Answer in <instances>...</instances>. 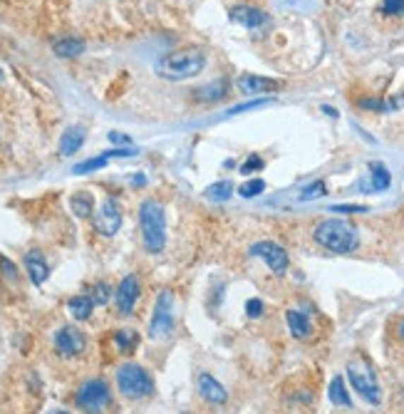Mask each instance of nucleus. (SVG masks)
<instances>
[{
  "mask_svg": "<svg viewBox=\"0 0 404 414\" xmlns=\"http://www.w3.org/2000/svg\"><path fill=\"white\" fill-rule=\"evenodd\" d=\"M231 20L238 23V25H243V28H248V30H256V28L266 25L268 16L256 6H236L231 11Z\"/></svg>",
  "mask_w": 404,
  "mask_h": 414,
  "instance_id": "13",
  "label": "nucleus"
},
{
  "mask_svg": "<svg viewBox=\"0 0 404 414\" xmlns=\"http://www.w3.org/2000/svg\"><path fill=\"white\" fill-rule=\"evenodd\" d=\"M137 300H139V278L137 276H126L119 283V290H117V308H119L121 315H129L134 313Z\"/></svg>",
  "mask_w": 404,
  "mask_h": 414,
  "instance_id": "11",
  "label": "nucleus"
},
{
  "mask_svg": "<svg viewBox=\"0 0 404 414\" xmlns=\"http://www.w3.org/2000/svg\"><path fill=\"white\" fill-rule=\"evenodd\" d=\"M121 226V211L119 203L114 199H105V203L100 206V211L95 213V228L102 236H114Z\"/></svg>",
  "mask_w": 404,
  "mask_h": 414,
  "instance_id": "10",
  "label": "nucleus"
},
{
  "mask_svg": "<svg viewBox=\"0 0 404 414\" xmlns=\"http://www.w3.org/2000/svg\"><path fill=\"white\" fill-rule=\"evenodd\" d=\"M112 298V288L107 283H97L95 288H92V300H95L97 305H107Z\"/></svg>",
  "mask_w": 404,
  "mask_h": 414,
  "instance_id": "29",
  "label": "nucleus"
},
{
  "mask_svg": "<svg viewBox=\"0 0 404 414\" xmlns=\"http://www.w3.org/2000/svg\"><path fill=\"white\" fill-rule=\"evenodd\" d=\"M233 194V184L231 182H216L211 184V187L206 189V199H211V201H228Z\"/></svg>",
  "mask_w": 404,
  "mask_h": 414,
  "instance_id": "25",
  "label": "nucleus"
},
{
  "mask_svg": "<svg viewBox=\"0 0 404 414\" xmlns=\"http://www.w3.org/2000/svg\"><path fill=\"white\" fill-rule=\"evenodd\" d=\"M198 392H201V397L211 404H223L228 399V392L223 389V384L218 382L216 377H211L208 372L198 374Z\"/></svg>",
  "mask_w": 404,
  "mask_h": 414,
  "instance_id": "14",
  "label": "nucleus"
},
{
  "mask_svg": "<svg viewBox=\"0 0 404 414\" xmlns=\"http://www.w3.org/2000/svg\"><path fill=\"white\" fill-rule=\"evenodd\" d=\"M266 105H271V100H256V102H251V105H238V107H233V110H228L226 117L241 114V112H246V110H256V107H266Z\"/></svg>",
  "mask_w": 404,
  "mask_h": 414,
  "instance_id": "31",
  "label": "nucleus"
},
{
  "mask_svg": "<svg viewBox=\"0 0 404 414\" xmlns=\"http://www.w3.org/2000/svg\"><path fill=\"white\" fill-rule=\"evenodd\" d=\"M323 112H325L328 117H338V112H335L333 107H323Z\"/></svg>",
  "mask_w": 404,
  "mask_h": 414,
  "instance_id": "39",
  "label": "nucleus"
},
{
  "mask_svg": "<svg viewBox=\"0 0 404 414\" xmlns=\"http://www.w3.org/2000/svg\"><path fill=\"white\" fill-rule=\"evenodd\" d=\"M360 107H364V110H377V112H389V110H392V105H387V102H379V100H362V102H360Z\"/></svg>",
  "mask_w": 404,
  "mask_h": 414,
  "instance_id": "33",
  "label": "nucleus"
},
{
  "mask_svg": "<svg viewBox=\"0 0 404 414\" xmlns=\"http://www.w3.org/2000/svg\"><path fill=\"white\" fill-rule=\"evenodd\" d=\"M75 404L87 412H100L105 404H109V387L102 379H90L80 387L75 397Z\"/></svg>",
  "mask_w": 404,
  "mask_h": 414,
  "instance_id": "8",
  "label": "nucleus"
},
{
  "mask_svg": "<svg viewBox=\"0 0 404 414\" xmlns=\"http://www.w3.org/2000/svg\"><path fill=\"white\" fill-rule=\"evenodd\" d=\"M263 191H266V182H263V179H253V182H246L238 189V194H241L243 199H256V196H261Z\"/></svg>",
  "mask_w": 404,
  "mask_h": 414,
  "instance_id": "27",
  "label": "nucleus"
},
{
  "mask_svg": "<svg viewBox=\"0 0 404 414\" xmlns=\"http://www.w3.org/2000/svg\"><path fill=\"white\" fill-rule=\"evenodd\" d=\"M139 226H142V241L149 253H162L167 246V216L159 201H147L139 206Z\"/></svg>",
  "mask_w": 404,
  "mask_h": 414,
  "instance_id": "3",
  "label": "nucleus"
},
{
  "mask_svg": "<svg viewBox=\"0 0 404 414\" xmlns=\"http://www.w3.org/2000/svg\"><path fill=\"white\" fill-rule=\"evenodd\" d=\"M285 323H288L290 335H293V338L308 340L310 335H313V325H310L308 315L300 313V310H288V313H285Z\"/></svg>",
  "mask_w": 404,
  "mask_h": 414,
  "instance_id": "16",
  "label": "nucleus"
},
{
  "mask_svg": "<svg viewBox=\"0 0 404 414\" xmlns=\"http://www.w3.org/2000/svg\"><path fill=\"white\" fill-rule=\"evenodd\" d=\"M251 256L253 258H261V261L266 263V266L271 268L275 276H283V273L288 271V266H290L288 251H285L283 246H278V243H273V241L253 243V246H251Z\"/></svg>",
  "mask_w": 404,
  "mask_h": 414,
  "instance_id": "7",
  "label": "nucleus"
},
{
  "mask_svg": "<svg viewBox=\"0 0 404 414\" xmlns=\"http://www.w3.org/2000/svg\"><path fill=\"white\" fill-rule=\"evenodd\" d=\"M236 87L243 92V95H268V92H275L280 90V82L278 80H268V77L261 75H241L236 80Z\"/></svg>",
  "mask_w": 404,
  "mask_h": 414,
  "instance_id": "12",
  "label": "nucleus"
},
{
  "mask_svg": "<svg viewBox=\"0 0 404 414\" xmlns=\"http://www.w3.org/2000/svg\"><path fill=\"white\" fill-rule=\"evenodd\" d=\"M117 387L124 397L129 399H142L149 397L154 392V382L147 374V369L139 367V365H121L117 369Z\"/></svg>",
  "mask_w": 404,
  "mask_h": 414,
  "instance_id": "4",
  "label": "nucleus"
},
{
  "mask_svg": "<svg viewBox=\"0 0 404 414\" xmlns=\"http://www.w3.org/2000/svg\"><path fill=\"white\" fill-rule=\"evenodd\" d=\"M325 182H315V184H310V187H305L303 189V194H300V201H313V199H320V196H325Z\"/></svg>",
  "mask_w": 404,
  "mask_h": 414,
  "instance_id": "28",
  "label": "nucleus"
},
{
  "mask_svg": "<svg viewBox=\"0 0 404 414\" xmlns=\"http://www.w3.org/2000/svg\"><path fill=\"white\" fill-rule=\"evenodd\" d=\"M25 268H28V276L35 285H42L50 276V268H47V261L42 258L40 251H30L25 253Z\"/></svg>",
  "mask_w": 404,
  "mask_h": 414,
  "instance_id": "15",
  "label": "nucleus"
},
{
  "mask_svg": "<svg viewBox=\"0 0 404 414\" xmlns=\"http://www.w3.org/2000/svg\"><path fill=\"white\" fill-rule=\"evenodd\" d=\"M369 172H372V189L374 191H384L392 184V177H389L387 167L384 164H369Z\"/></svg>",
  "mask_w": 404,
  "mask_h": 414,
  "instance_id": "24",
  "label": "nucleus"
},
{
  "mask_svg": "<svg viewBox=\"0 0 404 414\" xmlns=\"http://www.w3.org/2000/svg\"><path fill=\"white\" fill-rule=\"evenodd\" d=\"M347 377H350V384L357 389V394L362 399H367L369 404L382 402V392H379L377 374H374V369L369 367L364 360H352V362L347 365Z\"/></svg>",
  "mask_w": 404,
  "mask_h": 414,
  "instance_id": "5",
  "label": "nucleus"
},
{
  "mask_svg": "<svg viewBox=\"0 0 404 414\" xmlns=\"http://www.w3.org/2000/svg\"><path fill=\"white\" fill-rule=\"evenodd\" d=\"M107 162H109V157H107V154H100V157L87 159V162L77 164V167L72 169V172H75V174H90V172H95V169H105Z\"/></svg>",
  "mask_w": 404,
  "mask_h": 414,
  "instance_id": "26",
  "label": "nucleus"
},
{
  "mask_svg": "<svg viewBox=\"0 0 404 414\" xmlns=\"http://www.w3.org/2000/svg\"><path fill=\"white\" fill-rule=\"evenodd\" d=\"M226 90H228L226 82L218 80V82H213V85H206V87H201V90H196V100L198 102H218L226 97Z\"/></svg>",
  "mask_w": 404,
  "mask_h": 414,
  "instance_id": "23",
  "label": "nucleus"
},
{
  "mask_svg": "<svg viewBox=\"0 0 404 414\" xmlns=\"http://www.w3.org/2000/svg\"><path fill=\"white\" fill-rule=\"evenodd\" d=\"M95 300H92V295H75V298L67 303V308H70V313L75 315L77 320H87L92 315V308H95Z\"/></svg>",
  "mask_w": 404,
  "mask_h": 414,
  "instance_id": "21",
  "label": "nucleus"
},
{
  "mask_svg": "<svg viewBox=\"0 0 404 414\" xmlns=\"http://www.w3.org/2000/svg\"><path fill=\"white\" fill-rule=\"evenodd\" d=\"M85 345H87L85 335L77 328H72V325H65V328H60L55 333V350L62 357H77L85 350Z\"/></svg>",
  "mask_w": 404,
  "mask_h": 414,
  "instance_id": "9",
  "label": "nucleus"
},
{
  "mask_svg": "<svg viewBox=\"0 0 404 414\" xmlns=\"http://www.w3.org/2000/svg\"><path fill=\"white\" fill-rule=\"evenodd\" d=\"M114 345L119 353H134V348L139 345V335L129 328H121L114 333Z\"/></svg>",
  "mask_w": 404,
  "mask_h": 414,
  "instance_id": "22",
  "label": "nucleus"
},
{
  "mask_svg": "<svg viewBox=\"0 0 404 414\" xmlns=\"http://www.w3.org/2000/svg\"><path fill=\"white\" fill-rule=\"evenodd\" d=\"M70 208L75 211L77 218H90L92 211H95V199H92V194L80 191L70 199Z\"/></svg>",
  "mask_w": 404,
  "mask_h": 414,
  "instance_id": "19",
  "label": "nucleus"
},
{
  "mask_svg": "<svg viewBox=\"0 0 404 414\" xmlns=\"http://www.w3.org/2000/svg\"><path fill=\"white\" fill-rule=\"evenodd\" d=\"M109 142L112 144H131V139L126 134H119V131H109Z\"/></svg>",
  "mask_w": 404,
  "mask_h": 414,
  "instance_id": "36",
  "label": "nucleus"
},
{
  "mask_svg": "<svg viewBox=\"0 0 404 414\" xmlns=\"http://www.w3.org/2000/svg\"><path fill=\"white\" fill-rule=\"evenodd\" d=\"M328 397H330V402L338 404V407H352V399H350V392H347V387H345L343 377H335L333 382H330Z\"/></svg>",
  "mask_w": 404,
  "mask_h": 414,
  "instance_id": "20",
  "label": "nucleus"
},
{
  "mask_svg": "<svg viewBox=\"0 0 404 414\" xmlns=\"http://www.w3.org/2000/svg\"><path fill=\"white\" fill-rule=\"evenodd\" d=\"M246 313H248V318H261V315H263V300H258V298L248 300V303H246Z\"/></svg>",
  "mask_w": 404,
  "mask_h": 414,
  "instance_id": "32",
  "label": "nucleus"
},
{
  "mask_svg": "<svg viewBox=\"0 0 404 414\" xmlns=\"http://www.w3.org/2000/svg\"><path fill=\"white\" fill-rule=\"evenodd\" d=\"M397 335L404 340V320H399V325H397Z\"/></svg>",
  "mask_w": 404,
  "mask_h": 414,
  "instance_id": "38",
  "label": "nucleus"
},
{
  "mask_svg": "<svg viewBox=\"0 0 404 414\" xmlns=\"http://www.w3.org/2000/svg\"><path fill=\"white\" fill-rule=\"evenodd\" d=\"M0 266H3V273H6L8 278H13V280H16V276H18V273H16V266H13L11 261H6V258H3V261H0Z\"/></svg>",
  "mask_w": 404,
  "mask_h": 414,
  "instance_id": "37",
  "label": "nucleus"
},
{
  "mask_svg": "<svg viewBox=\"0 0 404 414\" xmlns=\"http://www.w3.org/2000/svg\"><path fill=\"white\" fill-rule=\"evenodd\" d=\"M384 16H402L404 13V0H384L382 3Z\"/></svg>",
  "mask_w": 404,
  "mask_h": 414,
  "instance_id": "30",
  "label": "nucleus"
},
{
  "mask_svg": "<svg viewBox=\"0 0 404 414\" xmlns=\"http://www.w3.org/2000/svg\"><path fill=\"white\" fill-rule=\"evenodd\" d=\"M174 333V295L169 290H162L154 303V313L149 320V338L167 340Z\"/></svg>",
  "mask_w": 404,
  "mask_h": 414,
  "instance_id": "6",
  "label": "nucleus"
},
{
  "mask_svg": "<svg viewBox=\"0 0 404 414\" xmlns=\"http://www.w3.org/2000/svg\"><path fill=\"white\" fill-rule=\"evenodd\" d=\"M52 50L60 57H77L85 52V42H82L80 37H62V40L52 42Z\"/></svg>",
  "mask_w": 404,
  "mask_h": 414,
  "instance_id": "18",
  "label": "nucleus"
},
{
  "mask_svg": "<svg viewBox=\"0 0 404 414\" xmlns=\"http://www.w3.org/2000/svg\"><path fill=\"white\" fill-rule=\"evenodd\" d=\"M313 238L323 248L333 253H352L360 243V233L355 226H350L347 221H340V218H328V221H320L313 231Z\"/></svg>",
  "mask_w": 404,
  "mask_h": 414,
  "instance_id": "2",
  "label": "nucleus"
},
{
  "mask_svg": "<svg viewBox=\"0 0 404 414\" xmlns=\"http://www.w3.org/2000/svg\"><path fill=\"white\" fill-rule=\"evenodd\" d=\"M258 169H263V159L258 157V154H253V157L241 167V174H251V172H258Z\"/></svg>",
  "mask_w": 404,
  "mask_h": 414,
  "instance_id": "34",
  "label": "nucleus"
},
{
  "mask_svg": "<svg viewBox=\"0 0 404 414\" xmlns=\"http://www.w3.org/2000/svg\"><path fill=\"white\" fill-rule=\"evenodd\" d=\"M82 144H85V129L82 126H70L60 139V154L62 157H72L75 152H80Z\"/></svg>",
  "mask_w": 404,
  "mask_h": 414,
  "instance_id": "17",
  "label": "nucleus"
},
{
  "mask_svg": "<svg viewBox=\"0 0 404 414\" xmlns=\"http://www.w3.org/2000/svg\"><path fill=\"white\" fill-rule=\"evenodd\" d=\"M206 67V55L201 50H179V52H169L162 60L157 62V72L159 77L172 82H182V80H191L198 72Z\"/></svg>",
  "mask_w": 404,
  "mask_h": 414,
  "instance_id": "1",
  "label": "nucleus"
},
{
  "mask_svg": "<svg viewBox=\"0 0 404 414\" xmlns=\"http://www.w3.org/2000/svg\"><path fill=\"white\" fill-rule=\"evenodd\" d=\"M330 211H338V213H364L367 208H364V206H333Z\"/></svg>",
  "mask_w": 404,
  "mask_h": 414,
  "instance_id": "35",
  "label": "nucleus"
}]
</instances>
